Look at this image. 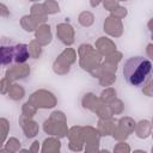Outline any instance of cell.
<instances>
[{
    "label": "cell",
    "mask_w": 153,
    "mask_h": 153,
    "mask_svg": "<svg viewBox=\"0 0 153 153\" xmlns=\"http://www.w3.org/2000/svg\"><path fill=\"white\" fill-rule=\"evenodd\" d=\"M152 62L143 56L129 57L123 66V76L126 81L135 87L142 86L149 78Z\"/></svg>",
    "instance_id": "1"
},
{
    "label": "cell",
    "mask_w": 153,
    "mask_h": 153,
    "mask_svg": "<svg viewBox=\"0 0 153 153\" xmlns=\"http://www.w3.org/2000/svg\"><path fill=\"white\" fill-rule=\"evenodd\" d=\"M27 59H29V53L26 44L0 47V63L4 66L13 62H25Z\"/></svg>",
    "instance_id": "2"
}]
</instances>
